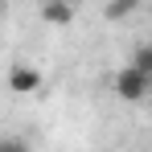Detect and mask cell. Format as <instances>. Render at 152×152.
Instances as JSON below:
<instances>
[{
  "label": "cell",
  "mask_w": 152,
  "mask_h": 152,
  "mask_svg": "<svg viewBox=\"0 0 152 152\" xmlns=\"http://www.w3.org/2000/svg\"><path fill=\"white\" fill-rule=\"evenodd\" d=\"M148 86H152V74H148V70H140V66H124V70L115 74V95L127 99V103L148 99Z\"/></svg>",
  "instance_id": "cell-1"
},
{
  "label": "cell",
  "mask_w": 152,
  "mask_h": 152,
  "mask_svg": "<svg viewBox=\"0 0 152 152\" xmlns=\"http://www.w3.org/2000/svg\"><path fill=\"white\" fill-rule=\"evenodd\" d=\"M41 86V74L33 70V66H12L8 70V91H17V95H33Z\"/></svg>",
  "instance_id": "cell-2"
},
{
  "label": "cell",
  "mask_w": 152,
  "mask_h": 152,
  "mask_svg": "<svg viewBox=\"0 0 152 152\" xmlns=\"http://www.w3.org/2000/svg\"><path fill=\"white\" fill-rule=\"evenodd\" d=\"M41 21H50V25L66 29L74 21V4H66V0H45V8H41Z\"/></svg>",
  "instance_id": "cell-3"
},
{
  "label": "cell",
  "mask_w": 152,
  "mask_h": 152,
  "mask_svg": "<svg viewBox=\"0 0 152 152\" xmlns=\"http://www.w3.org/2000/svg\"><path fill=\"white\" fill-rule=\"evenodd\" d=\"M136 8H140V0H107L103 17H107V21H127Z\"/></svg>",
  "instance_id": "cell-4"
},
{
  "label": "cell",
  "mask_w": 152,
  "mask_h": 152,
  "mask_svg": "<svg viewBox=\"0 0 152 152\" xmlns=\"http://www.w3.org/2000/svg\"><path fill=\"white\" fill-rule=\"evenodd\" d=\"M132 66H140V70H148V74H152V45H136Z\"/></svg>",
  "instance_id": "cell-5"
},
{
  "label": "cell",
  "mask_w": 152,
  "mask_h": 152,
  "mask_svg": "<svg viewBox=\"0 0 152 152\" xmlns=\"http://www.w3.org/2000/svg\"><path fill=\"white\" fill-rule=\"evenodd\" d=\"M0 17H4V0H0Z\"/></svg>",
  "instance_id": "cell-6"
},
{
  "label": "cell",
  "mask_w": 152,
  "mask_h": 152,
  "mask_svg": "<svg viewBox=\"0 0 152 152\" xmlns=\"http://www.w3.org/2000/svg\"><path fill=\"white\" fill-rule=\"evenodd\" d=\"M66 4H82V0H66Z\"/></svg>",
  "instance_id": "cell-7"
},
{
  "label": "cell",
  "mask_w": 152,
  "mask_h": 152,
  "mask_svg": "<svg viewBox=\"0 0 152 152\" xmlns=\"http://www.w3.org/2000/svg\"><path fill=\"white\" fill-rule=\"evenodd\" d=\"M0 144H4V140H0Z\"/></svg>",
  "instance_id": "cell-8"
}]
</instances>
